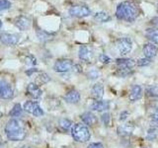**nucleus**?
Returning <instances> with one entry per match:
<instances>
[{"label": "nucleus", "mask_w": 158, "mask_h": 148, "mask_svg": "<svg viewBox=\"0 0 158 148\" xmlns=\"http://www.w3.org/2000/svg\"><path fill=\"white\" fill-rule=\"evenodd\" d=\"M2 28V21H1V19H0V30H1Z\"/></svg>", "instance_id": "nucleus-41"}, {"label": "nucleus", "mask_w": 158, "mask_h": 148, "mask_svg": "<svg viewBox=\"0 0 158 148\" xmlns=\"http://www.w3.org/2000/svg\"><path fill=\"white\" fill-rule=\"evenodd\" d=\"M26 112L32 113L35 117H42L44 116V111L41 108V106L39 105V103L37 102H32V101H28L24 104V109Z\"/></svg>", "instance_id": "nucleus-8"}, {"label": "nucleus", "mask_w": 158, "mask_h": 148, "mask_svg": "<svg viewBox=\"0 0 158 148\" xmlns=\"http://www.w3.org/2000/svg\"><path fill=\"white\" fill-rule=\"evenodd\" d=\"M72 125H73L72 121L70 120H68V118H61V120L59 121V126H60L63 130H70Z\"/></svg>", "instance_id": "nucleus-27"}, {"label": "nucleus", "mask_w": 158, "mask_h": 148, "mask_svg": "<svg viewBox=\"0 0 158 148\" xmlns=\"http://www.w3.org/2000/svg\"><path fill=\"white\" fill-rule=\"evenodd\" d=\"M25 130L24 126V122L20 120H17V118H11L8 122L7 125H5V133L6 135L11 134V133H15L18 131H21Z\"/></svg>", "instance_id": "nucleus-5"}, {"label": "nucleus", "mask_w": 158, "mask_h": 148, "mask_svg": "<svg viewBox=\"0 0 158 148\" xmlns=\"http://www.w3.org/2000/svg\"><path fill=\"white\" fill-rule=\"evenodd\" d=\"M71 134L74 140L78 142H86L90 139V131H89L87 125L83 123H76L71 127Z\"/></svg>", "instance_id": "nucleus-2"}, {"label": "nucleus", "mask_w": 158, "mask_h": 148, "mask_svg": "<svg viewBox=\"0 0 158 148\" xmlns=\"http://www.w3.org/2000/svg\"><path fill=\"white\" fill-rule=\"evenodd\" d=\"M25 137H26V130H25L7 135V138L11 141H20V140H23Z\"/></svg>", "instance_id": "nucleus-24"}, {"label": "nucleus", "mask_w": 158, "mask_h": 148, "mask_svg": "<svg viewBox=\"0 0 158 148\" xmlns=\"http://www.w3.org/2000/svg\"><path fill=\"white\" fill-rule=\"evenodd\" d=\"M81 120L82 121L87 125H94L97 122V117H95V115L90 112H86L81 115Z\"/></svg>", "instance_id": "nucleus-19"}, {"label": "nucleus", "mask_w": 158, "mask_h": 148, "mask_svg": "<svg viewBox=\"0 0 158 148\" xmlns=\"http://www.w3.org/2000/svg\"><path fill=\"white\" fill-rule=\"evenodd\" d=\"M15 26L21 31H27L30 27V20L26 16H18L14 21Z\"/></svg>", "instance_id": "nucleus-13"}, {"label": "nucleus", "mask_w": 158, "mask_h": 148, "mask_svg": "<svg viewBox=\"0 0 158 148\" xmlns=\"http://www.w3.org/2000/svg\"><path fill=\"white\" fill-rule=\"evenodd\" d=\"M127 116H128V113H127V112H123V113H121L120 120H121V121H125V120H127Z\"/></svg>", "instance_id": "nucleus-39"}, {"label": "nucleus", "mask_w": 158, "mask_h": 148, "mask_svg": "<svg viewBox=\"0 0 158 148\" xmlns=\"http://www.w3.org/2000/svg\"><path fill=\"white\" fill-rule=\"evenodd\" d=\"M143 52H144V56L147 58L150 59V58H153L157 56L158 48L154 43H145L144 47H143Z\"/></svg>", "instance_id": "nucleus-12"}, {"label": "nucleus", "mask_w": 158, "mask_h": 148, "mask_svg": "<svg viewBox=\"0 0 158 148\" xmlns=\"http://www.w3.org/2000/svg\"><path fill=\"white\" fill-rule=\"evenodd\" d=\"M49 80H51V78H49V76L48 75L47 73L38 71L37 72V77H36V79H35V81H36L35 83L40 86V85H43V84L48 83Z\"/></svg>", "instance_id": "nucleus-22"}, {"label": "nucleus", "mask_w": 158, "mask_h": 148, "mask_svg": "<svg viewBox=\"0 0 158 148\" xmlns=\"http://www.w3.org/2000/svg\"><path fill=\"white\" fill-rule=\"evenodd\" d=\"M116 63L118 65V74L121 76L128 75L135 65V61L131 58H118Z\"/></svg>", "instance_id": "nucleus-3"}, {"label": "nucleus", "mask_w": 158, "mask_h": 148, "mask_svg": "<svg viewBox=\"0 0 158 148\" xmlns=\"http://www.w3.org/2000/svg\"><path fill=\"white\" fill-rule=\"evenodd\" d=\"M22 113H23V109L21 105H20V104H15V106L9 113V116L12 117H21Z\"/></svg>", "instance_id": "nucleus-25"}, {"label": "nucleus", "mask_w": 158, "mask_h": 148, "mask_svg": "<svg viewBox=\"0 0 158 148\" xmlns=\"http://www.w3.org/2000/svg\"><path fill=\"white\" fill-rule=\"evenodd\" d=\"M151 127H158V109L153 113L152 118H151Z\"/></svg>", "instance_id": "nucleus-32"}, {"label": "nucleus", "mask_w": 158, "mask_h": 148, "mask_svg": "<svg viewBox=\"0 0 158 148\" xmlns=\"http://www.w3.org/2000/svg\"><path fill=\"white\" fill-rule=\"evenodd\" d=\"M69 14L72 17L84 18L91 15V10L86 5H74L69 9Z\"/></svg>", "instance_id": "nucleus-4"}, {"label": "nucleus", "mask_w": 158, "mask_h": 148, "mask_svg": "<svg viewBox=\"0 0 158 148\" xmlns=\"http://www.w3.org/2000/svg\"><path fill=\"white\" fill-rule=\"evenodd\" d=\"M87 77L88 79H90V80H95L99 77V72L96 69H91V70H89L88 73H87Z\"/></svg>", "instance_id": "nucleus-30"}, {"label": "nucleus", "mask_w": 158, "mask_h": 148, "mask_svg": "<svg viewBox=\"0 0 158 148\" xmlns=\"http://www.w3.org/2000/svg\"><path fill=\"white\" fill-rule=\"evenodd\" d=\"M14 96V91L9 83L0 80V99H11Z\"/></svg>", "instance_id": "nucleus-9"}, {"label": "nucleus", "mask_w": 158, "mask_h": 148, "mask_svg": "<svg viewBox=\"0 0 158 148\" xmlns=\"http://www.w3.org/2000/svg\"><path fill=\"white\" fill-rule=\"evenodd\" d=\"M133 130V125L131 123H126V125H122L118 127V134L122 136H127L131 135Z\"/></svg>", "instance_id": "nucleus-21"}, {"label": "nucleus", "mask_w": 158, "mask_h": 148, "mask_svg": "<svg viewBox=\"0 0 158 148\" xmlns=\"http://www.w3.org/2000/svg\"><path fill=\"white\" fill-rule=\"evenodd\" d=\"M150 59L149 58H147V57H144V58H139L137 60L136 64L138 66H147V65H149L150 64Z\"/></svg>", "instance_id": "nucleus-33"}, {"label": "nucleus", "mask_w": 158, "mask_h": 148, "mask_svg": "<svg viewBox=\"0 0 158 148\" xmlns=\"http://www.w3.org/2000/svg\"><path fill=\"white\" fill-rule=\"evenodd\" d=\"M138 16V7L131 1H123L117 6L116 17L126 22H133Z\"/></svg>", "instance_id": "nucleus-1"}, {"label": "nucleus", "mask_w": 158, "mask_h": 148, "mask_svg": "<svg viewBox=\"0 0 158 148\" xmlns=\"http://www.w3.org/2000/svg\"><path fill=\"white\" fill-rule=\"evenodd\" d=\"M109 106H110V104H109L108 101L98 100L92 104L91 109L93 111H96V112H103V111H107L109 109Z\"/></svg>", "instance_id": "nucleus-16"}, {"label": "nucleus", "mask_w": 158, "mask_h": 148, "mask_svg": "<svg viewBox=\"0 0 158 148\" xmlns=\"http://www.w3.org/2000/svg\"><path fill=\"white\" fill-rule=\"evenodd\" d=\"M11 2L9 0H0V11H3V10H7L11 7Z\"/></svg>", "instance_id": "nucleus-31"}, {"label": "nucleus", "mask_w": 158, "mask_h": 148, "mask_svg": "<svg viewBox=\"0 0 158 148\" xmlns=\"http://www.w3.org/2000/svg\"><path fill=\"white\" fill-rule=\"evenodd\" d=\"M146 95L148 97H158V87L157 86H148L146 88Z\"/></svg>", "instance_id": "nucleus-28"}, {"label": "nucleus", "mask_w": 158, "mask_h": 148, "mask_svg": "<svg viewBox=\"0 0 158 148\" xmlns=\"http://www.w3.org/2000/svg\"><path fill=\"white\" fill-rule=\"evenodd\" d=\"M73 65L74 64L71 59H58V60L54 63L53 69L56 72L64 73V72L71 70Z\"/></svg>", "instance_id": "nucleus-7"}, {"label": "nucleus", "mask_w": 158, "mask_h": 148, "mask_svg": "<svg viewBox=\"0 0 158 148\" xmlns=\"http://www.w3.org/2000/svg\"><path fill=\"white\" fill-rule=\"evenodd\" d=\"M27 91L30 95H31V97H33L34 99H39L43 94L41 88H40V86L37 85L36 83H30L27 87Z\"/></svg>", "instance_id": "nucleus-15"}, {"label": "nucleus", "mask_w": 158, "mask_h": 148, "mask_svg": "<svg viewBox=\"0 0 158 148\" xmlns=\"http://www.w3.org/2000/svg\"><path fill=\"white\" fill-rule=\"evenodd\" d=\"M117 48L123 56L130 53L132 48V42L130 38H121L117 41Z\"/></svg>", "instance_id": "nucleus-6"}, {"label": "nucleus", "mask_w": 158, "mask_h": 148, "mask_svg": "<svg viewBox=\"0 0 158 148\" xmlns=\"http://www.w3.org/2000/svg\"><path fill=\"white\" fill-rule=\"evenodd\" d=\"M0 115H1V113H0Z\"/></svg>", "instance_id": "nucleus-44"}, {"label": "nucleus", "mask_w": 158, "mask_h": 148, "mask_svg": "<svg viewBox=\"0 0 158 148\" xmlns=\"http://www.w3.org/2000/svg\"><path fill=\"white\" fill-rule=\"evenodd\" d=\"M94 19L98 22L106 23V22H109L111 20V16L105 11H100V12H97L95 15H94Z\"/></svg>", "instance_id": "nucleus-23"}, {"label": "nucleus", "mask_w": 158, "mask_h": 148, "mask_svg": "<svg viewBox=\"0 0 158 148\" xmlns=\"http://www.w3.org/2000/svg\"><path fill=\"white\" fill-rule=\"evenodd\" d=\"M87 148H104V146L102 143L97 142V143H91V144H89Z\"/></svg>", "instance_id": "nucleus-37"}, {"label": "nucleus", "mask_w": 158, "mask_h": 148, "mask_svg": "<svg viewBox=\"0 0 158 148\" xmlns=\"http://www.w3.org/2000/svg\"><path fill=\"white\" fill-rule=\"evenodd\" d=\"M157 13H158V2H157Z\"/></svg>", "instance_id": "nucleus-43"}, {"label": "nucleus", "mask_w": 158, "mask_h": 148, "mask_svg": "<svg viewBox=\"0 0 158 148\" xmlns=\"http://www.w3.org/2000/svg\"><path fill=\"white\" fill-rule=\"evenodd\" d=\"M99 60H100L104 64H108V63H110L112 61V59L109 57L107 54L102 53V54H100V56H99Z\"/></svg>", "instance_id": "nucleus-34"}, {"label": "nucleus", "mask_w": 158, "mask_h": 148, "mask_svg": "<svg viewBox=\"0 0 158 148\" xmlns=\"http://www.w3.org/2000/svg\"><path fill=\"white\" fill-rule=\"evenodd\" d=\"M38 71V69H36V68H31V69H29V70H27L26 71V74L27 75H29V76H32L34 73H36Z\"/></svg>", "instance_id": "nucleus-38"}, {"label": "nucleus", "mask_w": 158, "mask_h": 148, "mask_svg": "<svg viewBox=\"0 0 158 148\" xmlns=\"http://www.w3.org/2000/svg\"><path fill=\"white\" fill-rule=\"evenodd\" d=\"M21 148H30L29 146H23V147H21Z\"/></svg>", "instance_id": "nucleus-42"}, {"label": "nucleus", "mask_w": 158, "mask_h": 148, "mask_svg": "<svg viewBox=\"0 0 158 148\" xmlns=\"http://www.w3.org/2000/svg\"><path fill=\"white\" fill-rule=\"evenodd\" d=\"M141 96H142V88L139 85L132 86L130 92V100L131 102H135L137 100H139Z\"/></svg>", "instance_id": "nucleus-18"}, {"label": "nucleus", "mask_w": 158, "mask_h": 148, "mask_svg": "<svg viewBox=\"0 0 158 148\" xmlns=\"http://www.w3.org/2000/svg\"><path fill=\"white\" fill-rule=\"evenodd\" d=\"M102 121H104V123H105L106 125H109V122H110V113H103L102 116Z\"/></svg>", "instance_id": "nucleus-36"}, {"label": "nucleus", "mask_w": 158, "mask_h": 148, "mask_svg": "<svg viewBox=\"0 0 158 148\" xmlns=\"http://www.w3.org/2000/svg\"><path fill=\"white\" fill-rule=\"evenodd\" d=\"M78 56L81 60L84 61H90L91 58L93 56V52L91 51V48L87 47V46H81L79 47V51H78Z\"/></svg>", "instance_id": "nucleus-11"}, {"label": "nucleus", "mask_w": 158, "mask_h": 148, "mask_svg": "<svg viewBox=\"0 0 158 148\" xmlns=\"http://www.w3.org/2000/svg\"><path fill=\"white\" fill-rule=\"evenodd\" d=\"M152 23L153 24H155V25H158V17H156V18H154L152 20Z\"/></svg>", "instance_id": "nucleus-40"}, {"label": "nucleus", "mask_w": 158, "mask_h": 148, "mask_svg": "<svg viewBox=\"0 0 158 148\" xmlns=\"http://www.w3.org/2000/svg\"><path fill=\"white\" fill-rule=\"evenodd\" d=\"M25 61H26V64H28V65H36V64H37L36 58H35L33 56H31V54L26 57V60H25Z\"/></svg>", "instance_id": "nucleus-35"}, {"label": "nucleus", "mask_w": 158, "mask_h": 148, "mask_svg": "<svg viewBox=\"0 0 158 148\" xmlns=\"http://www.w3.org/2000/svg\"><path fill=\"white\" fill-rule=\"evenodd\" d=\"M145 36L152 43L158 44V29L157 28H148L145 32Z\"/></svg>", "instance_id": "nucleus-20"}, {"label": "nucleus", "mask_w": 158, "mask_h": 148, "mask_svg": "<svg viewBox=\"0 0 158 148\" xmlns=\"http://www.w3.org/2000/svg\"><path fill=\"white\" fill-rule=\"evenodd\" d=\"M91 95L94 99H95V100H97V101L101 100V99L103 98V95H104V88L102 86V84L97 83L92 87Z\"/></svg>", "instance_id": "nucleus-17"}, {"label": "nucleus", "mask_w": 158, "mask_h": 148, "mask_svg": "<svg viewBox=\"0 0 158 148\" xmlns=\"http://www.w3.org/2000/svg\"><path fill=\"white\" fill-rule=\"evenodd\" d=\"M156 136H157V128L150 127L149 130H147L146 139L147 140H153V139H155Z\"/></svg>", "instance_id": "nucleus-29"}, {"label": "nucleus", "mask_w": 158, "mask_h": 148, "mask_svg": "<svg viewBox=\"0 0 158 148\" xmlns=\"http://www.w3.org/2000/svg\"><path fill=\"white\" fill-rule=\"evenodd\" d=\"M64 100L69 104H77L80 101V94L76 90H70L64 95Z\"/></svg>", "instance_id": "nucleus-14"}, {"label": "nucleus", "mask_w": 158, "mask_h": 148, "mask_svg": "<svg viewBox=\"0 0 158 148\" xmlns=\"http://www.w3.org/2000/svg\"><path fill=\"white\" fill-rule=\"evenodd\" d=\"M36 34H37L39 39L42 42H47V41H48V39H52V34H49L46 31H43V30H38V31L36 32Z\"/></svg>", "instance_id": "nucleus-26"}, {"label": "nucleus", "mask_w": 158, "mask_h": 148, "mask_svg": "<svg viewBox=\"0 0 158 148\" xmlns=\"http://www.w3.org/2000/svg\"><path fill=\"white\" fill-rule=\"evenodd\" d=\"M0 42L6 46H15L19 42V36L16 34L2 33L0 35Z\"/></svg>", "instance_id": "nucleus-10"}]
</instances>
